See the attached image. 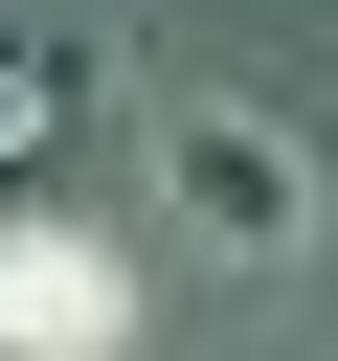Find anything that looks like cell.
<instances>
[{"mask_svg":"<svg viewBox=\"0 0 338 361\" xmlns=\"http://www.w3.org/2000/svg\"><path fill=\"white\" fill-rule=\"evenodd\" d=\"M180 203H203V226H248V248H270V226H293V203H315V180H293V135H270V113H180Z\"/></svg>","mask_w":338,"mask_h":361,"instance_id":"cell-1","label":"cell"}]
</instances>
